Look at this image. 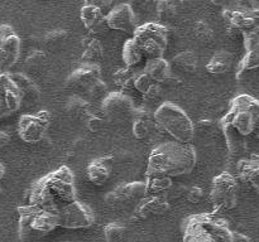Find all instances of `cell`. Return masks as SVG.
I'll list each match as a JSON object with an SVG mask.
<instances>
[{"label":"cell","instance_id":"cell-35","mask_svg":"<svg viewBox=\"0 0 259 242\" xmlns=\"http://www.w3.org/2000/svg\"><path fill=\"white\" fill-rule=\"evenodd\" d=\"M47 63V55L42 50H33L25 57V67L30 70H40Z\"/></svg>","mask_w":259,"mask_h":242},{"label":"cell","instance_id":"cell-16","mask_svg":"<svg viewBox=\"0 0 259 242\" xmlns=\"http://www.w3.org/2000/svg\"><path fill=\"white\" fill-rule=\"evenodd\" d=\"M100 78L101 68L98 63H82L66 78V87L86 91Z\"/></svg>","mask_w":259,"mask_h":242},{"label":"cell","instance_id":"cell-3","mask_svg":"<svg viewBox=\"0 0 259 242\" xmlns=\"http://www.w3.org/2000/svg\"><path fill=\"white\" fill-rule=\"evenodd\" d=\"M233 231L227 219L215 213H200L185 222V242H230Z\"/></svg>","mask_w":259,"mask_h":242},{"label":"cell","instance_id":"cell-37","mask_svg":"<svg viewBox=\"0 0 259 242\" xmlns=\"http://www.w3.org/2000/svg\"><path fill=\"white\" fill-rule=\"evenodd\" d=\"M154 82H156V81H154L148 73L144 72V71H142V72L139 73L137 72L136 78H134V90H137L138 92H141L142 95H144Z\"/></svg>","mask_w":259,"mask_h":242},{"label":"cell","instance_id":"cell-38","mask_svg":"<svg viewBox=\"0 0 259 242\" xmlns=\"http://www.w3.org/2000/svg\"><path fill=\"white\" fill-rule=\"evenodd\" d=\"M86 91H88L89 96L94 98V100H103L106 96V93H108V86L100 78V80L95 81Z\"/></svg>","mask_w":259,"mask_h":242},{"label":"cell","instance_id":"cell-17","mask_svg":"<svg viewBox=\"0 0 259 242\" xmlns=\"http://www.w3.org/2000/svg\"><path fill=\"white\" fill-rule=\"evenodd\" d=\"M80 19L83 27L93 35L105 34L106 30H109L106 24V13L93 5L83 4L80 12Z\"/></svg>","mask_w":259,"mask_h":242},{"label":"cell","instance_id":"cell-40","mask_svg":"<svg viewBox=\"0 0 259 242\" xmlns=\"http://www.w3.org/2000/svg\"><path fill=\"white\" fill-rule=\"evenodd\" d=\"M185 197H186V199L190 202V203L197 204L201 202L202 197H204V191L197 186L190 187V188H186Z\"/></svg>","mask_w":259,"mask_h":242},{"label":"cell","instance_id":"cell-24","mask_svg":"<svg viewBox=\"0 0 259 242\" xmlns=\"http://www.w3.org/2000/svg\"><path fill=\"white\" fill-rule=\"evenodd\" d=\"M233 65V54H230L227 50H220L217 52L211 57V59L207 62L206 70L211 75H224L228 73Z\"/></svg>","mask_w":259,"mask_h":242},{"label":"cell","instance_id":"cell-22","mask_svg":"<svg viewBox=\"0 0 259 242\" xmlns=\"http://www.w3.org/2000/svg\"><path fill=\"white\" fill-rule=\"evenodd\" d=\"M104 47L96 35H88L82 39V54L81 62L82 63H99L103 59Z\"/></svg>","mask_w":259,"mask_h":242},{"label":"cell","instance_id":"cell-21","mask_svg":"<svg viewBox=\"0 0 259 242\" xmlns=\"http://www.w3.org/2000/svg\"><path fill=\"white\" fill-rule=\"evenodd\" d=\"M133 135L136 136L139 140H143L151 136L152 128H153L154 124V117L153 115L149 113V111H147L146 108H136L133 112Z\"/></svg>","mask_w":259,"mask_h":242},{"label":"cell","instance_id":"cell-23","mask_svg":"<svg viewBox=\"0 0 259 242\" xmlns=\"http://www.w3.org/2000/svg\"><path fill=\"white\" fill-rule=\"evenodd\" d=\"M171 68V63L167 59H164L163 55H162V57L148 58L143 71L146 73H148L156 82L161 83L162 81L166 80L168 76L172 75Z\"/></svg>","mask_w":259,"mask_h":242},{"label":"cell","instance_id":"cell-4","mask_svg":"<svg viewBox=\"0 0 259 242\" xmlns=\"http://www.w3.org/2000/svg\"><path fill=\"white\" fill-rule=\"evenodd\" d=\"M17 211L19 214L18 234L20 241H37L58 227V217L55 212L33 204L18 207Z\"/></svg>","mask_w":259,"mask_h":242},{"label":"cell","instance_id":"cell-2","mask_svg":"<svg viewBox=\"0 0 259 242\" xmlns=\"http://www.w3.org/2000/svg\"><path fill=\"white\" fill-rule=\"evenodd\" d=\"M196 150L191 143L164 141L152 150L147 164L146 176L185 175L196 165Z\"/></svg>","mask_w":259,"mask_h":242},{"label":"cell","instance_id":"cell-8","mask_svg":"<svg viewBox=\"0 0 259 242\" xmlns=\"http://www.w3.org/2000/svg\"><path fill=\"white\" fill-rule=\"evenodd\" d=\"M210 201L217 209H232L238 202V180L229 173H222L212 179Z\"/></svg>","mask_w":259,"mask_h":242},{"label":"cell","instance_id":"cell-44","mask_svg":"<svg viewBox=\"0 0 259 242\" xmlns=\"http://www.w3.org/2000/svg\"><path fill=\"white\" fill-rule=\"evenodd\" d=\"M156 4V0H132L131 5H136L137 8L143 10H148L149 8L154 7Z\"/></svg>","mask_w":259,"mask_h":242},{"label":"cell","instance_id":"cell-49","mask_svg":"<svg viewBox=\"0 0 259 242\" xmlns=\"http://www.w3.org/2000/svg\"><path fill=\"white\" fill-rule=\"evenodd\" d=\"M110 2L113 5H118V4H131L132 0H110Z\"/></svg>","mask_w":259,"mask_h":242},{"label":"cell","instance_id":"cell-30","mask_svg":"<svg viewBox=\"0 0 259 242\" xmlns=\"http://www.w3.org/2000/svg\"><path fill=\"white\" fill-rule=\"evenodd\" d=\"M136 73L132 67H121L114 72L113 81L115 83L116 87L121 88V90H134V78H136Z\"/></svg>","mask_w":259,"mask_h":242},{"label":"cell","instance_id":"cell-33","mask_svg":"<svg viewBox=\"0 0 259 242\" xmlns=\"http://www.w3.org/2000/svg\"><path fill=\"white\" fill-rule=\"evenodd\" d=\"M154 9L161 20H171L177 14V7L172 0H156Z\"/></svg>","mask_w":259,"mask_h":242},{"label":"cell","instance_id":"cell-14","mask_svg":"<svg viewBox=\"0 0 259 242\" xmlns=\"http://www.w3.org/2000/svg\"><path fill=\"white\" fill-rule=\"evenodd\" d=\"M106 24H108L109 29L120 30V32L133 34L134 30L138 27L133 7L131 4L114 5L106 13Z\"/></svg>","mask_w":259,"mask_h":242},{"label":"cell","instance_id":"cell-15","mask_svg":"<svg viewBox=\"0 0 259 242\" xmlns=\"http://www.w3.org/2000/svg\"><path fill=\"white\" fill-rule=\"evenodd\" d=\"M169 199L166 194L158 196H146L136 204L133 211V218L137 221L162 216L169 209Z\"/></svg>","mask_w":259,"mask_h":242},{"label":"cell","instance_id":"cell-26","mask_svg":"<svg viewBox=\"0 0 259 242\" xmlns=\"http://www.w3.org/2000/svg\"><path fill=\"white\" fill-rule=\"evenodd\" d=\"M223 18L227 20L228 24L235 25L237 28L242 29L243 32L255 27V18L245 14L244 12H239V10H224Z\"/></svg>","mask_w":259,"mask_h":242},{"label":"cell","instance_id":"cell-25","mask_svg":"<svg viewBox=\"0 0 259 242\" xmlns=\"http://www.w3.org/2000/svg\"><path fill=\"white\" fill-rule=\"evenodd\" d=\"M82 120L85 123L86 128L91 133H98V131L103 130L105 128L106 123H108V118H106L105 113L103 112L101 107H98V106L93 105V103L90 105Z\"/></svg>","mask_w":259,"mask_h":242},{"label":"cell","instance_id":"cell-51","mask_svg":"<svg viewBox=\"0 0 259 242\" xmlns=\"http://www.w3.org/2000/svg\"><path fill=\"white\" fill-rule=\"evenodd\" d=\"M210 2L215 5H223L225 3V0H210Z\"/></svg>","mask_w":259,"mask_h":242},{"label":"cell","instance_id":"cell-5","mask_svg":"<svg viewBox=\"0 0 259 242\" xmlns=\"http://www.w3.org/2000/svg\"><path fill=\"white\" fill-rule=\"evenodd\" d=\"M154 121L167 135L181 143H191L195 136V124L180 106L163 102L153 113Z\"/></svg>","mask_w":259,"mask_h":242},{"label":"cell","instance_id":"cell-52","mask_svg":"<svg viewBox=\"0 0 259 242\" xmlns=\"http://www.w3.org/2000/svg\"><path fill=\"white\" fill-rule=\"evenodd\" d=\"M4 197H5L4 191H3V189H0V202H2L3 199H4Z\"/></svg>","mask_w":259,"mask_h":242},{"label":"cell","instance_id":"cell-55","mask_svg":"<svg viewBox=\"0 0 259 242\" xmlns=\"http://www.w3.org/2000/svg\"><path fill=\"white\" fill-rule=\"evenodd\" d=\"M254 189H255V191H257V192H258V194H259V186L257 187V188H254Z\"/></svg>","mask_w":259,"mask_h":242},{"label":"cell","instance_id":"cell-7","mask_svg":"<svg viewBox=\"0 0 259 242\" xmlns=\"http://www.w3.org/2000/svg\"><path fill=\"white\" fill-rule=\"evenodd\" d=\"M133 38L147 59L162 57L169 42V29L157 23H146L137 27Z\"/></svg>","mask_w":259,"mask_h":242},{"label":"cell","instance_id":"cell-45","mask_svg":"<svg viewBox=\"0 0 259 242\" xmlns=\"http://www.w3.org/2000/svg\"><path fill=\"white\" fill-rule=\"evenodd\" d=\"M227 34L229 35L230 38H238L239 35L243 34V30L237 28L235 25L233 24H228L227 25Z\"/></svg>","mask_w":259,"mask_h":242},{"label":"cell","instance_id":"cell-9","mask_svg":"<svg viewBox=\"0 0 259 242\" xmlns=\"http://www.w3.org/2000/svg\"><path fill=\"white\" fill-rule=\"evenodd\" d=\"M58 227L67 229L89 228L95 222V216L90 207L77 199L61 207L57 212Z\"/></svg>","mask_w":259,"mask_h":242},{"label":"cell","instance_id":"cell-28","mask_svg":"<svg viewBox=\"0 0 259 242\" xmlns=\"http://www.w3.org/2000/svg\"><path fill=\"white\" fill-rule=\"evenodd\" d=\"M172 178L169 176H146L147 196H158L166 194L171 189Z\"/></svg>","mask_w":259,"mask_h":242},{"label":"cell","instance_id":"cell-54","mask_svg":"<svg viewBox=\"0 0 259 242\" xmlns=\"http://www.w3.org/2000/svg\"><path fill=\"white\" fill-rule=\"evenodd\" d=\"M254 131H257V136H258V139H259V124L257 126H255V130Z\"/></svg>","mask_w":259,"mask_h":242},{"label":"cell","instance_id":"cell-41","mask_svg":"<svg viewBox=\"0 0 259 242\" xmlns=\"http://www.w3.org/2000/svg\"><path fill=\"white\" fill-rule=\"evenodd\" d=\"M162 91H163V86L159 82H154L153 85L149 87V90L144 93L143 97L146 98L147 101H156L162 96Z\"/></svg>","mask_w":259,"mask_h":242},{"label":"cell","instance_id":"cell-18","mask_svg":"<svg viewBox=\"0 0 259 242\" xmlns=\"http://www.w3.org/2000/svg\"><path fill=\"white\" fill-rule=\"evenodd\" d=\"M114 163L115 161H114L113 155H106L94 159L88 165V169H86L89 180L96 187L104 186L109 180V178H110Z\"/></svg>","mask_w":259,"mask_h":242},{"label":"cell","instance_id":"cell-10","mask_svg":"<svg viewBox=\"0 0 259 242\" xmlns=\"http://www.w3.org/2000/svg\"><path fill=\"white\" fill-rule=\"evenodd\" d=\"M101 110L105 113L108 123L120 124L133 117L136 110L131 96L125 95L121 91H113L106 93L100 105Z\"/></svg>","mask_w":259,"mask_h":242},{"label":"cell","instance_id":"cell-29","mask_svg":"<svg viewBox=\"0 0 259 242\" xmlns=\"http://www.w3.org/2000/svg\"><path fill=\"white\" fill-rule=\"evenodd\" d=\"M144 54L142 52L141 47L137 44V42L134 40V38L126 40L123 45V60L125 63V66L128 67H136L137 65L143 60Z\"/></svg>","mask_w":259,"mask_h":242},{"label":"cell","instance_id":"cell-19","mask_svg":"<svg viewBox=\"0 0 259 242\" xmlns=\"http://www.w3.org/2000/svg\"><path fill=\"white\" fill-rule=\"evenodd\" d=\"M13 81L15 82L17 87L19 88V92L22 95V102L27 105H35L40 100V88L38 87L37 83L28 77L24 73H13Z\"/></svg>","mask_w":259,"mask_h":242},{"label":"cell","instance_id":"cell-36","mask_svg":"<svg viewBox=\"0 0 259 242\" xmlns=\"http://www.w3.org/2000/svg\"><path fill=\"white\" fill-rule=\"evenodd\" d=\"M258 67H259V52H255V50H247V54L244 55L242 62L239 63V67H238V77L240 76V73L245 72V71L255 70V68Z\"/></svg>","mask_w":259,"mask_h":242},{"label":"cell","instance_id":"cell-6","mask_svg":"<svg viewBox=\"0 0 259 242\" xmlns=\"http://www.w3.org/2000/svg\"><path fill=\"white\" fill-rule=\"evenodd\" d=\"M259 120V101L249 95H240L230 102L227 115L220 124L229 125L239 135H250L255 130Z\"/></svg>","mask_w":259,"mask_h":242},{"label":"cell","instance_id":"cell-12","mask_svg":"<svg viewBox=\"0 0 259 242\" xmlns=\"http://www.w3.org/2000/svg\"><path fill=\"white\" fill-rule=\"evenodd\" d=\"M146 196V182H132L113 189L105 196V202L111 208L124 209L129 206H136Z\"/></svg>","mask_w":259,"mask_h":242},{"label":"cell","instance_id":"cell-13","mask_svg":"<svg viewBox=\"0 0 259 242\" xmlns=\"http://www.w3.org/2000/svg\"><path fill=\"white\" fill-rule=\"evenodd\" d=\"M20 54V38L10 25L0 27V75L9 72Z\"/></svg>","mask_w":259,"mask_h":242},{"label":"cell","instance_id":"cell-20","mask_svg":"<svg viewBox=\"0 0 259 242\" xmlns=\"http://www.w3.org/2000/svg\"><path fill=\"white\" fill-rule=\"evenodd\" d=\"M238 178L253 188L259 186V156L252 155L249 159H243L238 163Z\"/></svg>","mask_w":259,"mask_h":242},{"label":"cell","instance_id":"cell-46","mask_svg":"<svg viewBox=\"0 0 259 242\" xmlns=\"http://www.w3.org/2000/svg\"><path fill=\"white\" fill-rule=\"evenodd\" d=\"M180 83H181V81H180L177 77H175L174 75H171V76H168L166 80L162 81L161 85L162 86H167V87H175V86L180 85Z\"/></svg>","mask_w":259,"mask_h":242},{"label":"cell","instance_id":"cell-53","mask_svg":"<svg viewBox=\"0 0 259 242\" xmlns=\"http://www.w3.org/2000/svg\"><path fill=\"white\" fill-rule=\"evenodd\" d=\"M254 18L255 19H259V8L254 12Z\"/></svg>","mask_w":259,"mask_h":242},{"label":"cell","instance_id":"cell-34","mask_svg":"<svg viewBox=\"0 0 259 242\" xmlns=\"http://www.w3.org/2000/svg\"><path fill=\"white\" fill-rule=\"evenodd\" d=\"M125 236V228L120 223L111 222L104 227V237L108 242H119Z\"/></svg>","mask_w":259,"mask_h":242},{"label":"cell","instance_id":"cell-50","mask_svg":"<svg viewBox=\"0 0 259 242\" xmlns=\"http://www.w3.org/2000/svg\"><path fill=\"white\" fill-rule=\"evenodd\" d=\"M4 175H5V166L0 163V180L4 178Z\"/></svg>","mask_w":259,"mask_h":242},{"label":"cell","instance_id":"cell-32","mask_svg":"<svg viewBox=\"0 0 259 242\" xmlns=\"http://www.w3.org/2000/svg\"><path fill=\"white\" fill-rule=\"evenodd\" d=\"M192 32L197 42L201 44H210L214 40V32L211 27L204 20H197L192 27Z\"/></svg>","mask_w":259,"mask_h":242},{"label":"cell","instance_id":"cell-47","mask_svg":"<svg viewBox=\"0 0 259 242\" xmlns=\"http://www.w3.org/2000/svg\"><path fill=\"white\" fill-rule=\"evenodd\" d=\"M10 141V136L8 135L7 133H4V131L0 130V149L4 148V146H7L8 144H9Z\"/></svg>","mask_w":259,"mask_h":242},{"label":"cell","instance_id":"cell-1","mask_svg":"<svg viewBox=\"0 0 259 242\" xmlns=\"http://www.w3.org/2000/svg\"><path fill=\"white\" fill-rule=\"evenodd\" d=\"M27 198L28 204L57 213L61 207L77 199L71 169L62 165L35 180L27 191Z\"/></svg>","mask_w":259,"mask_h":242},{"label":"cell","instance_id":"cell-43","mask_svg":"<svg viewBox=\"0 0 259 242\" xmlns=\"http://www.w3.org/2000/svg\"><path fill=\"white\" fill-rule=\"evenodd\" d=\"M85 4L99 8L104 13H108L113 8V4H111L110 0H85Z\"/></svg>","mask_w":259,"mask_h":242},{"label":"cell","instance_id":"cell-42","mask_svg":"<svg viewBox=\"0 0 259 242\" xmlns=\"http://www.w3.org/2000/svg\"><path fill=\"white\" fill-rule=\"evenodd\" d=\"M218 126L219 125H217V124L211 120H200L199 123L195 125V130H196V129H199L202 134H206V135H212L215 131V129H217ZM195 133H196V131H195Z\"/></svg>","mask_w":259,"mask_h":242},{"label":"cell","instance_id":"cell-27","mask_svg":"<svg viewBox=\"0 0 259 242\" xmlns=\"http://www.w3.org/2000/svg\"><path fill=\"white\" fill-rule=\"evenodd\" d=\"M171 66L185 73H195L197 70V57L192 50H184L172 58Z\"/></svg>","mask_w":259,"mask_h":242},{"label":"cell","instance_id":"cell-11","mask_svg":"<svg viewBox=\"0 0 259 242\" xmlns=\"http://www.w3.org/2000/svg\"><path fill=\"white\" fill-rule=\"evenodd\" d=\"M51 115L42 110L37 115H23L18 121L19 138L27 144H38L47 135L50 129Z\"/></svg>","mask_w":259,"mask_h":242},{"label":"cell","instance_id":"cell-39","mask_svg":"<svg viewBox=\"0 0 259 242\" xmlns=\"http://www.w3.org/2000/svg\"><path fill=\"white\" fill-rule=\"evenodd\" d=\"M67 32L63 29H55L51 30L46 34L45 37V42L46 44L48 45H58L61 43L65 42V39L67 38Z\"/></svg>","mask_w":259,"mask_h":242},{"label":"cell","instance_id":"cell-31","mask_svg":"<svg viewBox=\"0 0 259 242\" xmlns=\"http://www.w3.org/2000/svg\"><path fill=\"white\" fill-rule=\"evenodd\" d=\"M91 102L83 100L82 97L78 96H72L66 102V112L75 118H82L85 113L88 112L89 107H90Z\"/></svg>","mask_w":259,"mask_h":242},{"label":"cell","instance_id":"cell-48","mask_svg":"<svg viewBox=\"0 0 259 242\" xmlns=\"http://www.w3.org/2000/svg\"><path fill=\"white\" fill-rule=\"evenodd\" d=\"M7 113H9V112H8L7 107H5V105H4V103H3V101H0V118L4 117V116L7 115Z\"/></svg>","mask_w":259,"mask_h":242}]
</instances>
